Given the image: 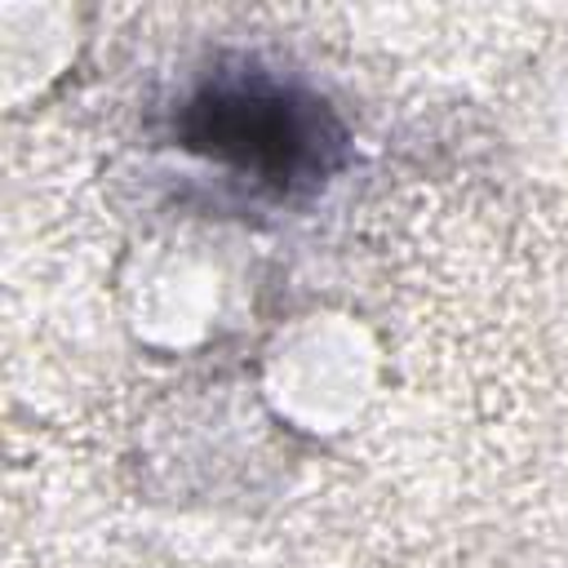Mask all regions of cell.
I'll return each instance as SVG.
<instances>
[{
	"instance_id": "1",
	"label": "cell",
	"mask_w": 568,
	"mask_h": 568,
	"mask_svg": "<svg viewBox=\"0 0 568 568\" xmlns=\"http://www.w3.org/2000/svg\"><path fill=\"white\" fill-rule=\"evenodd\" d=\"M164 138L275 204L320 195L351 160V133L320 89L244 53L213 58L178 89Z\"/></svg>"
}]
</instances>
